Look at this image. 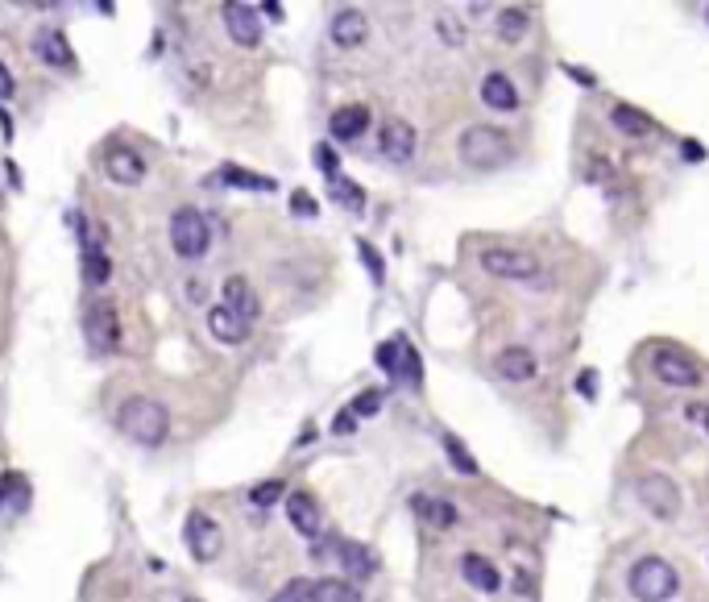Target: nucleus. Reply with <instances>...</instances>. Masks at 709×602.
Returning a JSON list of instances; mask_svg holds the SVG:
<instances>
[{"label":"nucleus","instance_id":"nucleus-1","mask_svg":"<svg viewBox=\"0 0 709 602\" xmlns=\"http://www.w3.org/2000/svg\"><path fill=\"white\" fill-rule=\"evenodd\" d=\"M117 424H121V432L129 436V441L146 445V449H158L166 441V432H170V412L150 395H133V399L121 403Z\"/></svg>","mask_w":709,"mask_h":602},{"label":"nucleus","instance_id":"nucleus-2","mask_svg":"<svg viewBox=\"0 0 709 602\" xmlns=\"http://www.w3.org/2000/svg\"><path fill=\"white\" fill-rule=\"evenodd\" d=\"M515 158V142L498 125H469L461 133V162L473 171H498Z\"/></svg>","mask_w":709,"mask_h":602},{"label":"nucleus","instance_id":"nucleus-3","mask_svg":"<svg viewBox=\"0 0 709 602\" xmlns=\"http://www.w3.org/2000/svg\"><path fill=\"white\" fill-rule=\"evenodd\" d=\"M631 594L639 602H668L680 590V573L664 561V557H639L631 565V578H627Z\"/></svg>","mask_w":709,"mask_h":602},{"label":"nucleus","instance_id":"nucleus-4","mask_svg":"<svg viewBox=\"0 0 709 602\" xmlns=\"http://www.w3.org/2000/svg\"><path fill=\"white\" fill-rule=\"evenodd\" d=\"M481 270L494 279H510V283H535L544 275L540 258L531 250H519V245H490V250H481Z\"/></svg>","mask_w":709,"mask_h":602},{"label":"nucleus","instance_id":"nucleus-5","mask_svg":"<svg viewBox=\"0 0 709 602\" xmlns=\"http://www.w3.org/2000/svg\"><path fill=\"white\" fill-rule=\"evenodd\" d=\"M170 245H175L179 258H204L212 245L208 216L200 208H175V216H170Z\"/></svg>","mask_w":709,"mask_h":602},{"label":"nucleus","instance_id":"nucleus-6","mask_svg":"<svg viewBox=\"0 0 709 602\" xmlns=\"http://www.w3.org/2000/svg\"><path fill=\"white\" fill-rule=\"evenodd\" d=\"M83 337H88L92 353L108 358V353L121 349V316L112 304H92L88 316H83Z\"/></svg>","mask_w":709,"mask_h":602},{"label":"nucleus","instance_id":"nucleus-7","mask_svg":"<svg viewBox=\"0 0 709 602\" xmlns=\"http://www.w3.org/2000/svg\"><path fill=\"white\" fill-rule=\"evenodd\" d=\"M651 374H656L660 382H668V387H680V391H697L701 387V366L680 349H656V358H651Z\"/></svg>","mask_w":709,"mask_h":602},{"label":"nucleus","instance_id":"nucleus-8","mask_svg":"<svg viewBox=\"0 0 709 602\" xmlns=\"http://www.w3.org/2000/svg\"><path fill=\"white\" fill-rule=\"evenodd\" d=\"M183 540H187V549L195 561H216L224 553V532L212 515L204 511H191L187 515V524H183Z\"/></svg>","mask_w":709,"mask_h":602},{"label":"nucleus","instance_id":"nucleus-9","mask_svg":"<svg viewBox=\"0 0 709 602\" xmlns=\"http://www.w3.org/2000/svg\"><path fill=\"white\" fill-rule=\"evenodd\" d=\"M378 366L390 374V378H403L411 382V387H419V378H423V362H419V353L407 337H390L378 345Z\"/></svg>","mask_w":709,"mask_h":602},{"label":"nucleus","instance_id":"nucleus-10","mask_svg":"<svg viewBox=\"0 0 709 602\" xmlns=\"http://www.w3.org/2000/svg\"><path fill=\"white\" fill-rule=\"evenodd\" d=\"M415 146H419V138H415V125H411V121H403V117L382 121V129H378V150H382L386 162L403 167V162L415 158Z\"/></svg>","mask_w":709,"mask_h":602},{"label":"nucleus","instance_id":"nucleus-11","mask_svg":"<svg viewBox=\"0 0 709 602\" xmlns=\"http://www.w3.org/2000/svg\"><path fill=\"white\" fill-rule=\"evenodd\" d=\"M224 13V30H229V38L245 50H253L262 42V13L258 5H245V0H229V5L220 9Z\"/></svg>","mask_w":709,"mask_h":602},{"label":"nucleus","instance_id":"nucleus-12","mask_svg":"<svg viewBox=\"0 0 709 602\" xmlns=\"http://www.w3.org/2000/svg\"><path fill=\"white\" fill-rule=\"evenodd\" d=\"M635 490H639V499L647 503V511L656 519H672L680 511V490H676V482L668 474H643Z\"/></svg>","mask_w":709,"mask_h":602},{"label":"nucleus","instance_id":"nucleus-13","mask_svg":"<svg viewBox=\"0 0 709 602\" xmlns=\"http://www.w3.org/2000/svg\"><path fill=\"white\" fill-rule=\"evenodd\" d=\"M104 175L121 187H137L141 179H146V162H141V154L133 146H108L104 150Z\"/></svg>","mask_w":709,"mask_h":602},{"label":"nucleus","instance_id":"nucleus-14","mask_svg":"<svg viewBox=\"0 0 709 602\" xmlns=\"http://www.w3.org/2000/svg\"><path fill=\"white\" fill-rule=\"evenodd\" d=\"M328 34L340 50H357V46H365V38H370V21H365L361 9H340L328 25Z\"/></svg>","mask_w":709,"mask_h":602},{"label":"nucleus","instance_id":"nucleus-15","mask_svg":"<svg viewBox=\"0 0 709 602\" xmlns=\"http://www.w3.org/2000/svg\"><path fill=\"white\" fill-rule=\"evenodd\" d=\"M208 333H212L220 345H241V341L253 333V324H249L245 316H237L233 308L212 304V308H208Z\"/></svg>","mask_w":709,"mask_h":602},{"label":"nucleus","instance_id":"nucleus-16","mask_svg":"<svg viewBox=\"0 0 709 602\" xmlns=\"http://www.w3.org/2000/svg\"><path fill=\"white\" fill-rule=\"evenodd\" d=\"M461 578L477 590V594H498L502 590V573L490 557H481V553H465L461 557Z\"/></svg>","mask_w":709,"mask_h":602},{"label":"nucleus","instance_id":"nucleus-17","mask_svg":"<svg viewBox=\"0 0 709 602\" xmlns=\"http://www.w3.org/2000/svg\"><path fill=\"white\" fill-rule=\"evenodd\" d=\"M365 129H370V108L365 104H345L328 117V133L336 142H357Z\"/></svg>","mask_w":709,"mask_h":602},{"label":"nucleus","instance_id":"nucleus-18","mask_svg":"<svg viewBox=\"0 0 709 602\" xmlns=\"http://www.w3.org/2000/svg\"><path fill=\"white\" fill-rule=\"evenodd\" d=\"M336 561H340V569H345V578H353V582L374 578V569H378V557L357 540H340L336 544Z\"/></svg>","mask_w":709,"mask_h":602},{"label":"nucleus","instance_id":"nucleus-19","mask_svg":"<svg viewBox=\"0 0 709 602\" xmlns=\"http://www.w3.org/2000/svg\"><path fill=\"white\" fill-rule=\"evenodd\" d=\"M220 304H224V308H233L237 316H245L249 324L258 320V312H262V304H258V291H253V287H249V279H241V275L224 279V287H220Z\"/></svg>","mask_w":709,"mask_h":602},{"label":"nucleus","instance_id":"nucleus-20","mask_svg":"<svg viewBox=\"0 0 709 602\" xmlns=\"http://www.w3.org/2000/svg\"><path fill=\"white\" fill-rule=\"evenodd\" d=\"M287 519H291V528L299 536H320V503L307 495V490H295V495H287Z\"/></svg>","mask_w":709,"mask_h":602},{"label":"nucleus","instance_id":"nucleus-21","mask_svg":"<svg viewBox=\"0 0 709 602\" xmlns=\"http://www.w3.org/2000/svg\"><path fill=\"white\" fill-rule=\"evenodd\" d=\"M481 100H486L494 113H515L519 108V88L515 79L502 75V71H490L486 79H481Z\"/></svg>","mask_w":709,"mask_h":602},{"label":"nucleus","instance_id":"nucleus-22","mask_svg":"<svg viewBox=\"0 0 709 602\" xmlns=\"http://www.w3.org/2000/svg\"><path fill=\"white\" fill-rule=\"evenodd\" d=\"M494 370H498L506 382H531V378H535V358H531V349L510 345V349H502L498 358H494Z\"/></svg>","mask_w":709,"mask_h":602},{"label":"nucleus","instance_id":"nucleus-23","mask_svg":"<svg viewBox=\"0 0 709 602\" xmlns=\"http://www.w3.org/2000/svg\"><path fill=\"white\" fill-rule=\"evenodd\" d=\"M34 54H38L42 63H50V67H75V54H71L63 30H42L34 38Z\"/></svg>","mask_w":709,"mask_h":602},{"label":"nucleus","instance_id":"nucleus-24","mask_svg":"<svg viewBox=\"0 0 709 602\" xmlns=\"http://www.w3.org/2000/svg\"><path fill=\"white\" fill-rule=\"evenodd\" d=\"M307 598L311 602H361V590L345 578H320L307 586Z\"/></svg>","mask_w":709,"mask_h":602},{"label":"nucleus","instance_id":"nucleus-25","mask_svg":"<svg viewBox=\"0 0 709 602\" xmlns=\"http://www.w3.org/2000/svg\"><path fill=\"white\" fill-rule=\"evenodd\" d=\"M415 515L423 519V524H432V528H452L457 524V507L444 503V499H428V495H415L411 499Z\"/></svg>","mask_w":709,"mask_h":602},{"label":"nucleus","instance_id":"nucleus-26","mask_svg":"<svg viewBox=\"0 0 709 602\" xmlns=\"http://www.w3.org/2000/svg\"><path fill=\"white\" fill-rule=\"evenodd\" d=\"M216 179H220L224 187H241V191H266V196H270V191L278 187L274 179H266V175H258V171H245V167H233V162H229V167H220V171H216Z\"/></svg>","mask_w":709,"mask_h":602},{"label":"nucleus","instance_id":"nucleus-27","mask_svg":"<svg viewBox=\"0 0 709 602\" xmlns=\"http://www.w3.org/2000/svg\"><path fill=\"white\" fill-rule=\"evenodd\" d=\"M610 121H614V129L627 133V138H647V133H651L647 113H639V108H631V104H614L610 108Z\"/></svg>","mask_w":709,"mask_h":602},{"label":"nucleus","instance_id":"nucleus-28","mask_svg":"<svg viewBox=\"0 0 709 602\" xmlns=\"http://www.w3.org/2000/svg\"><path fill=\"white\" fill-rule=\"evenodd\" d=\"M79 270H83V283H88V287H104L112 279V262H108L104 250H83Z\"/></svg>","mask_w":709,"mask_h":602},{"label":"nucleus","instance_id":"nucleus-29","mask_svg":"<svg viewBox=\"0 0 709 602\" xmlns=\"http://www.w3.org/2000/svg\"><path fill=\"white\" fill-rule=\"evenodd\" d=\"M0 507H13V511L30 507V482H25L21 474H5V478H0Z\"/></svg>","mask_w":709,"mask_h":602},{"label":"nucleus","instance_id":"nucleus-30","mask_svg":"<svg viewBox=\"0 0 709 602\" xmlns=\"http://www.w3.org/2000/svg\"><path fill=\"white\" fill-rule=\"evenodd\" d=\"M527 25H531V13L510 5V9L498 13V38H502V42H519V38L527 34Z\"/></svg>","mask_w":709,"mask_h":602},{"label":"nucleus","instance_id":"nucleus-31","mask_svg":"<svg viewBox=\"0 0 709 602\" xmlns=\"http://www.w3.org/2000/svg\"><path fill=\"white\" fill-rule=\"evenodd\" d=\"M328 191H332V200H336V204H345L349 212H361V208H365V191H361L353 179H345V175L328 179Z\"/></svg>","mask_w":709,"mask_h":602},{"label":"nucleus","instance_id":"nucleus-32","mask_svg":"<svg viewBox=\"0 0 709 602\" xmlns=\"http://www.w3.org/2000/svg\"><path fill=\"white\" fill-rule=\"evenodd\" d=\"M440 445H444V453H448V461H452V465H457V470H461V474H477V461H473V457H469V449L461 445V436H452V432H444V441H440Z\"/></svg>","mask_w":709,"mask_h":602},{"label":"nucleus","instance_id":"nucleus-33","mask_svg":"<svg viewBox=\"0 0 709 602\" xmlns=\"http://www.w3.org/2000/svg\"><path fill=\"white\" fill-rule=\"evenodd\" d=\"M357 258H361L365 266H370V275H374V283H382V279H386V262H382V254H378V250H374V245H370V241H365V237L357 241Z\"/></svg>","mask_w":709,"mask_h":602},{"label":"nucleus","instance_id":"nucleus-34","mask_svg":"<svg viewBox=\"0 0 709 602\" xmlns=\"http://www.w3.org/2000/svg\"><path fill=\"white\" fill-rule=\"evenodd\" d=\"M278 499H282V482H262V486L249 490V503H253V507H266V511H270Z\"/></svg>","mask_w":709,"mask_h":602},{"label":"nucleus","instance_id":"nucleus-35","mask_svg":"<svg viewBox=\"0 0 709 602\" xmlns=\"http://www.w3.org/2000/svg\"><path fill=\"white\" fill-rule=\"evenodd\" d=\"M378 407H382V391H361L357 399H353V407H349V416L357 420V416H378Z\"/></svg>","mask_w":709,"mask_h":602},{"label":"nucleus","instance_id":"nucleus-36","mask_svg":"<svg viewBox=\"0 0 709 602\" xmlns=\"http://www.w3.org/2000/svg\"><path fill=\"white\" fill-rule=\"evenodd\" d=\"M291 212L295 216H316L320 212V204H316V196H311V191H291Z\"/></svg>","mask_w":709,"mask_h":602},{"label":"nucleus","instance_id":"nucleus-37","mask_svg":"<svg viewBox=\"0 0 709 602\" xmlns=\"http://www.w3.org/2000/svg\"><path fill=\"white\" fill-rule=\"evenodd\" d=\"M316 167H320L328 179H336V175H340V154H336L332 146H316Z\"/></svg>","mask_w":709,"mask_h":602},{"label":"nucleus","instance_id":"nucleus-38","mask_svg":"<svg viewBox=\"0 0 709 602\" xmlns=\"http://www.w3.org/2000/svg\"><path fill=\"white\" fill-rule=\"evenodd\" d=\"M577 391H581L589 403L598 399V370H581V374H577Z\"/></svg>","mask_w":709,"mask_h":602},{"label":"nucleus","instance_id":"nucleus-39","mask_svg":"<svg viewBox=\"0 0 709 602\" xmlns=\"http://www.w3.org/2000/svg\"><path fill=\"white\" fill-rule=\"evenodd\" d=\"M270 602H307V586H303V582H287Z\"/></svg>","mask_w":709,"mask_h":602},{"label":"nucleus","instance_id":"nucleus-40","mask_svg":"<svg viewBox=\"0 0 709 602\" xmlns=\"http://www.w3.org/2000/svg\"><path fill=\"white\" fill-rule=\"evenodd\" d=\"M440 34H444V42H452V46H461V25L452 21V17H440Z\"/></svg>","mask_w":709,"mask_h":602},{"label":"nucleus","instance_id":"nucleus-41","mask_svg":"<svg viewBox=\"0 0 709 602\" xmlns=\"http://www.w3.org/2000/svg\"><path fill=\"white\" fill-rule=\"evenodd\" d=\"M13 96V75H9V67L0 63V100H9Z\"/></svg>","mask_w":709,"mask_h":602},{"label":"nucleus","instance_id":"nucleus-42","mask_svg":"<svg viewBox=\"0 0 709 602\" xmlns=\"http://www.w3.org/2000/svg\"><path fill=\"white\" fill-rule=\"evenodd\" d=\"M258 13H266L270 21H282V17H287V13H282V5H278V0H266V5H258Z\"/></svg>","mask_w":709,"mask_h":602},{"label":"nucleus","instance_id":"nucleus-43","mask_svg":"<svg viewBox=\"0 0 709 602\" xmlns=\"http://www.w3.org/2000/svg\"><path fill=\"white\" fill-rule=\"evenodd\" d=\"M564 71H569V75L577 79V84H581V88H593V84H598V79H593L589 71H581V67H564Z\"/></svg>","mask_w":709,"mask_h":602},{"label":"nucleus","instance_id":"nucleus-44","mask_svg":"<svg viewBox=\"0 0 709 602\" xmlns=\"http://www.w3.org/2000/svg\"><path fill=\"white\" fill-rule=\"evenodd\" d=\"M685 158H693V162H701V158H705V150H701V142H697V138H689V142H685Z\"/></svg>","mask_w":709,"mask_h":602},{"label":"nucleus","instance_id":"nucleus-45","mask_svg":"<svg viewBox=\"0 0 709 602\" xmlns=\"http://www.w3.org/2000/svg\"><path fill=\"white\" fill-rule=\"evenodd\" d=\"M332 432H353V416H340V420L332 424Z\"/></svg>","mask_w":709,"mask_h":602},{"label":"nucleus","instance_id":"nucleus-46","mask_svg":"<svg viewBox=\"0 0 709 602\" xmlns=\"http://www.w3.org/2000/svg\"><path fill=\"white\" fill-rule=\"evenodd\" d=\"M701 424H705V432H709V407H705V420H701Z\"/></svg>","mask_w":709,"mask_h":602},{"label":"nucleus","instance_id":"nucleus-47","mask_svg":"<svg viewBox=\"0 0 709 602\" xmlns=\"http://www.w3.org/2000/svg\"><path fill=\"white\" fill-rule=\"evenodd\" d=\"M183 602H195V598H183Z\"/></svg>","mask_w":709,"mask_h":602},{"label":"nucleus","instance_id":"nucleus-48","mask_svg":"<svg viewBox=\"0 0 709 602\" xmlns=\"http://www.w3.org/2000/svg\"><path fill=\"white\" fill-rule=\"evenodd\" d=\"M705 17H709V13H705Z\"/></svg>","mask_w":709,"mask_h":602}]
</instances>
